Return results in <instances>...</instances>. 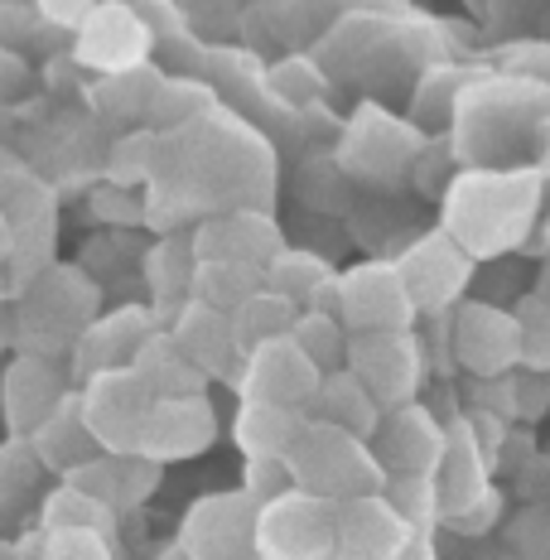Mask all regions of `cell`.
Wrapping results in <instances>:
<instances>
[{"instance_id": "6da1fadb", "label": "cell", "mask_w": 550, "mask_h": 560, "mask_svg": "<svg viewBox=\"0 0 550 560\" xmlns=\"http://www.w3.org/2000/svg\"><path fill=\"white\" fill-rule=\"evenodd\" d=\"M546 174L526 165H459L440 194V228L473 261L517 252L541 223Z\"/></svg>"}, {"instance_id": "7a4b0ae2", "label": "cell", "mask_w": 550, "mask_h": 560, "mask_svg": "<svg viewBox=\"0 0 550 560\" xmlns=\"http://www.w3.org/2000/svg\"><path fill=\"white\" fill-rule=\"evenodd\" d=\"M454 160L459 165H493L507 150H517L526 136L541 131L550 121V88L531 73L493 78V83H473L468 78L459 102H454Z\"/></svg>"}, {"instance_id": "3957f363", "label": "cell", "mask_w": 550, "mask_h": 560, "mask_svg": "<svg viewBox=\"0 0 550 560\" xmlns=\"http://www.w3.org/2000/svg\"><path fill=\"white\" fill-rule=\"evenodd\" d=\"M15 310V338L25 353L44 358H68L78 343V334L87 329V319L102 310L97 285L73 271V266H49L20 290Z\"/></svg>"}, {"instance_id": "277c9868", "label": "cell", "mask_w": 550, "mask_h": 560, "mask_svg": "<svg viewBox=\"0 0 550 560\" xmlns=\"http://www.w3.org/2000/svg\"><path fill=\"white\" fill-rule=\"evenodd\" d=\"M285 464L300 488L329 498V503L353 498V493H382V483H386V469L377 454H372L367 440L333 425V420H319V416L304 420V430L295 445H290Z\"/></svg>"}, {"instance_id": "5b68a950", "label": "cell", "mask_w": 550, "mask_h": 560, "mask_svg": "<svg viewBox=\"0 0 550 560\" xmlns=\"http://www.w3.org/2000/svg\"><path fill=\"white\" fill-rule=\"evenodd\" d=\"M251 556L266 560H324L333 556V503L290 483L276 498L256 503Z\"/></svg>"}, {"instance_id": "8992f818", "label": "cell", "mask_w": 550, "mask_h": 560, "mask_svg": "<svg viewBox=\"0 0 550 560\" xmlns=\"http://www.w3.org/2000/svg\"><path fill=\"white\" fill-rule=\"evenodd\" d=\"M338 319H343L348 334L411 329L416 300L406 290L396 256H367V261L338 271Z\"/></svg>"}, {"instance_id": "52a82bcc", "label": "cell", "mask_w": 550, "mask_h": 560, "mask_svg": "<svg viewBox=\"0 0 550 560\" xmlns=\"http://www.w3.org/2000/svg\"><path fill=\"white\" fill-rule=\"evenodd\" d=\"M343 368L377 396L382 411L411 401L425 377V353L420 338L411 329H367V334H348V353Z\"/></svg>"}, {"instance_id": "ba28073f", "label": "cell", "mask_w": 550, "mask_h": 560, "mask_svg": "<svg viewBox=\"0 0 550 560\" xmlns=\"http://www.w3.org/2000/svg\"><path fill=\"white\" fill-rule=\"evenodd\" d=\"M324 368L295 343V334H271L261 343L242 348V363L232 372L227 387L237 396H256V401H280V406H309V396L319 392Z\"/></svg>"}, {"instance_id": "9c48e42d", "label": "cell", "mask_w": 550, "mask_h": 560, "mask_svg": "<svg viewBox=\"0 0 550 560\" xmlns=\"http://www.w3.org/2000/svg\"><path fill=\"white\" fill-rule=\"evenodd\" d=\"M396 266H401V280L416 300V314L454 310L473 290V276H478V261L444 228L420 232L411 247L396 256Z\"/></svg>"}, {"instance_id": "30bf717a", "label": "cell", "mask_w": 550, "mask_h": 560, "mask_svg": "<svg viewBox=\"0 0 550 560\" xmlns=\"http://www.w3.org/2000/svg\"><path fill=\"white\" fill-rule=\"evenodd\" d=\"M150 401L155 396L145 392V382L131 368H102L78 382V406H83L92 440H97V450H112V454L140 445Z\"/></svg>"}, {"instance_id": "8fae6325", "label": "cell", "mask_w": 550, "mask_h": 560, "mask_svg": "<svg viewBox=\"0 0 550 560\" xmlns=\"http://www.w3.org/2000/svg\"><path fill=\"white\" fill-rule=\"evenodd\" d=\"M425 145L416 126L396 121L382 107H362L353 116L343 136V150H338V165H343L348 179H367V184H396L411 174L416 150Z\"/></svg>"}, {"instance_id": "7c38bea8", "label": "cell", "mask_w": 550, "mask_h": 560, "mask_svg": "<svg viewBox=\"0 0 550 560\" xmlns=\"http://www.w3.org/2000/svg\"><path fill=\"white\" fill-rule=\"evenodd\" d=\"M251 536H256V503L242 488L237 493H208L184 512L169 556H194V560L251 556Z\"/></svg>"}, {"instance_id": "4fadbf2b", "label": "cell", "mask_w": 550, "mask_h": 560, "mask_svg": "<svg viewBox=\"0 0 550 560\" xmlns=\"http://www.w3.org/2000/svg\"><path fill=\"white\" fill-rule=\"evenodd\" d=\"M416 532L420 527H411L386 493H353L333 503V556L396 560L411 551Z\"/></svg>"}, {"instance_id": "5bb4252c", "label": "cell", "mask_w": 550, "mask_h": 560, "mask_svg": "<svg viewBox=\"0 0 550 560\" xmlns=\"http://www.w3.org/2000/svg\"><path fill=\"white\" fill-rule=\"evenodd\" d=\"M218 440V411L203 392H184V396H155L140 430V445L150 459L160 464H184L208 454Z\"/></svg>"}, {"instance_id": "9a60e30c", "label": "cell", "mask_w": 550, "mask_h": 560, "mask_svg": "<svg viewBox=\"0 0 550 560\" xmlns=\"http://www.w3.org/2000/svg\"><path fill=\"white\" fill-rule=\"evenodd\" d=\"M454 358L464 372H512L522 363V334L512 305L498 300H459L454 305Z\"/></svg>"}, {"instance_id": "2e32d148", "label": "cell", "mask_w": 550, "mask_h": 560, "mask_svg": "<svg viewBox=\"0 0 550 560\" xmlns=\"http://www.w3.org/2000/svg\"><path fill=\"white\" fill-rule=\"evenodd\" d=\"M78 63L97 68V73H121L131 63H145L150 54V30L121 0H92V10L78 20Z\"/></svg>"}, {"instance_id": "e0dca14e", "label": "cell", "mask_w": 550, "mask_h": 560, "mask_svg": "<svg viewBox=\"0 0 550 560\" xmlns=\"http://www.w3.org/2000/svg\"><path fill=\"white\" fill-rule=\"evenodd\" d=\"M63 392H68V372L58 368V358L20 348L10 358V368L0 372V420H5L10 435H30L63 401Z\"/></svg>"}, {"instance_id": "ac0fdd59", "label": "cell", "mask_w": 550, "mask_h": 560, "mask_svg": "<svg viewBox=\"0 0 550 560\" xmlns=\"http://www.w3.org/2000/svg\"><path fill=\"white\" fill-rule=\"evenodd\" d=\"M372 454L382 459L386 474H406V469H435L444 454V425L435 420V411L416 401H401L391 411H382L377 430H372Z\"/></svg>"}, {"instance_id": "d6986e66", "label": "cell", "mask_w": 550, "mask_h": 560, "mask_svg": "<svg viewBox=\"0 0 550 560\" xmlns=\"http://www.w3.org/2000/svg\"><path fill=\"white\" fill-rule=\"evenodd\" d=\"M189 247L194 256H237V261H251V266H266V256L280 242V228L266 208L256 203H242V208H222V213H203L189 232Z\"/></svg>"}, {"instance_id": "ffe728a7", "label": "cell", "mask_w": 550, "mask_h": 560, "mask_svg": "<svg viewBox=\"0 0 550 560\" xmlns=\"http://www.w3.org/2000/svg\"><path fill=\"white\" fill-rule=\"evenodd\" d=\"M155 310H140V305H126V310H107V314H92L87 329L78 334L73 353H68V363H73V382L92 377V372L102 368H131L136 348L145 343V334L155 329Z\"/></svg>"}, {"instance_id": "44dd1931", "label": "cell", "mask_w": 550, "mask_h": 560, "mask_svg": "<svg viewBox=\"0 0 550 560\" xmlns=\"http://www.w3.org/2000/svg\"><path fill=\"white\" fill-rule=\"evenodd\" d=\"M165 329L174 334V343L184 348V358H189L194 368H203L208 377H218V382H232V372L242 363V348H237V338H232L227 310L203 305V300L189 295L169 314Z\"/></svg>"}, {"instance_id": "7402d4cb", "label": "cell", "mask_w": 550, "mask_h": 560, "mask_svg": "<svg viewBox=\"0 0 550 560\" xmlns=\"http://www.w3.org/2000/svg\"><path fill=\"white\" fill-rule=\"evenodd\" d=\"M300 406H280V401H256V396H242L237 416H232V440H237L242 459L247 454H266V459H285L290 445L304 430Z\"/></svg>"}, {"instance_id": "603a6c76", "label": "cell", "mask_w": 550, "mask_h": 560, "mask_svg": "<svg viewBox=\"0 0 550 560\" xmlns=\"http://www.w3.org/2000/svg\"><path fill=\"white\" fill-rule=\"evenodd\" d=\"M131 372L140 382H145V392L150 396H184V392H203L208 382V372L203 368H194L189 358H184V348L174 343V334L165 329V324H155V329L145 334V343L136 348V358H131Z\"/></svg>"}, {"instance_id": "cb8c5ba5", "label": "cell", "mask_w": 550, "mask_h": 560, "mask_svg": "<svg viewBox=\"0 0 550 560\" xmlns=\"http://www.w3.org/2000/svg\"><path fill=\"white\" fill-rule=\"evenodd\" d=\"M30 445H34V454H39V464L49 474H63L68 464L87 459V454L97 450V440H92V430L83 420V406H78V387H68L63 401L30 430Z\"/></svg>"}, {"instance_id": "d4e9b609", "label": "cell", "mask_w": 550, "mask_h": 560, "mask_svg": "<svg viewBox=\"0 0 550 560\" xmlns=\"http://www.w3.org/2000/svg\"><path fill=\"white\" fill-rule=\"evenodd\" d=\"M304 416L333 420V425H343V430H353V435L372 440V430H377V420H382V406L348 368H329L319 377V392H314L309 406H304Z\"/></svg>"}, {"instance_id": "484cf974", "label": "cell", "mask_w": 550, "mask_h": 560, "mask_svg": "<svg viewBox=\"0 0 550 560\" xmlns=\"http://www.w3.org/2000/svg\"><path fill=\"white\" fill-rule=\"evenodd\" d=\"M189 271H194V247H189V232L184 237L155 242L145 256V280H150V295H155V319L169 324V314L189 300Z\"/></svg>"}, {"instance_id": "4316f807", "label": "cell", "mask_w": 550, "mask_h": 560, "mask_svg": "<svg viewBox=\"0 0 550 560\" xmlns=\"http://www.w3.org/2000/svg\"><path fill=\"white\" fill-rule=\"evenodd\" d=\"M261 285V266L237 261V256H194V271H189V295L203 300V305L232 310L242 295Z\"/></svg>"}, {"instance_id": "83f0119b", "label": "cell", "mask_w": 550, "mask_h": 560, "mask_svg": "<svg viewBox=\"0 0 550 560\" xmlns=\"http://www.w3.org/2000/svg\"><path fill=\"white\" fill-rule=\"evenodd\" d=\"M0 218L10 232L54 223V189L30 165H10L0 174Z\"/></svg>"}, {"instance_id": "f1b7e54d", "label": "cell", "mask_w": 550, "mask_h": 560, "mask_svg": "<svg viewBox=\"0 0 550 560\" xmlns=\"http://www.w3.org/2000/svg\"><path fill=\"white\" fill-rule=\"evenodd\" d=\"M295 314H300L295 300L256 285L251 295H242L237 305L227 310V319H232V338H237V348H251V343H261V338H271V334H285L290 324H295Z\"/></svg>"}, {"instance_id": "f546056e", "label": "cell", "mask_w": 550, "mask_h": 560, "mask_svg": "<svg viewBox=\"0 0 550 560\" xmlns=\"http://www.w3.org/2000/svg\"><path fill=\"white\" fill-rule=\"evenodd\" d=\"M203 112H213V88L208 83H198V78H160L145 121L155 131H179V126L198 121Z\"/></svg>"}, {"instance_id": "4dcf8cb0", "label": "cell", "mask_w": 550, "mask_h": 560, "mask_svg": "<svg viewBox=\"0 0 550 560\" xmlns=\"http://www.w3.org/2000/svg\"><path fill=\"white\" fill-rule=\"evenodd\" d=\"M382 493L396 503V512H401L411 527L420 532H435L440 527V478L435 469H406V474H386V483H382Z\"/></svg>"}, {"instance_id": "1f68e13d", "label": "cell", "mask_w": 550, "mask_h": 560, "mask_svg": "<svg viewBox=\"0 0 550 560\" xmlns=\"http://www.w3.org/2000/svg\"><path fill=\"white\" fill-rule=\"evenodd\" d=\"M329 271H333V266L324 261V256L295 252V247H276L271 256H266V266H261V285L276 290V295H285V300H295V305H304V300H309V290L319 285Z\"/></svg>"}, {"instance_id": "d6a6232c", "label": "cell", "mask_w": 550, "mask_h": 560, "mask_svg": "<svg viewBox=\"0 0 550 560\" xmlns=\"http://www.w3.org/2000/svg\"><path fill=\"white\" fill-rule=\"evenodd\" d=\"M39 522L44 527H97L102 536L116 541V508L102 503V498L78 493L73 483H58L49 498L39 503Z\"/></svg>"}, {"instance_id": "836d02e7", "label": "cell", "mask_w": 550, "mask_h": 560, "mask_svg": "<svg viewBox=\"0 0 550 560\" xmlns=\"http://www.w3.org/2000/svg\"><path fill=\"white\" fill-rule=\"evenodd\" d=\"M155 145H160L155 126L116 136L112 150H107V160H102L107 184H121V189H140V184H150V170H155Z\"/></svg>"}, {"instance_id": "e575fe53", "label": "cell", "mask_w": 550, "mask_h": 560, "mask_svg": "<svg viewBox=\"0 0 550 560\" xmlns=\"http://www.w3.org/2000/svg\"><path fill=\"white\" fill-rule=\"evenodd\" d=\"M290 334H295V343H300L304 353H309L324 372H329V368H343L348 329H343V319H338L333 310H304V305H300L295 324H290Z\"/></svg>"}, {"instance_id": "d590c367", "label": "cell", "mask_w": 550, "mask_h": 560, "mask_svg": "<svg viewBox=\"0 0 550 560\" xmlns=\"http://www.w3.org/2000/svg\"><path fill=\"white\" fill-rule=\"evenodd\" d=\"M155 88H160L155 68H150V63H131V68H121V73H107L97 102H102V112H107V116H145Z\"/></svg>"}, {"instance_id": "8d00e7d4", "label": "cell", "mask_w": 550, "mask_h": 560, "mask_svg": "<svg viewBox=\"0 0 550 560\" xmlns=\"http://www.w3.org/2000/svg\"><path fill=\"white\" fill-rule=\"evenodd\" d=\"M165 483V464L150 459L145 450H121L116 454V512L121 508H145L155 488Z\"/></svg>"}, {"instance_id": "74e56055", "label": "cell", "mask_w": 550, "mask_h": 560, "mask_svg": "<svg viewBox=\"0 0 550 560\" xmlns=\"http://www.w3.org/2000/svg\"><path fill=\"white\" fill-rule=\"evenodd\" d=\"M517 314V334H522V363L517 368H541L550 372V300L526 290V295L512 305Z\"/></svg>"}, {"instance_id": "f35d334b", "label": "cell", "mask_w": 550, "mask_h": 560, "mask_svg": "<svg viewBox=\"0 0 550 560\" xmlns=\"http://www.w3.org/2000/svg\"><path fill=\"white\" fill-rule=\"evenodd\" d=\"M468 78L464 73H454V68H430L425 78H420V88H416V107L411 116L420 126H444L454 116V102H459V92H464Z\"/></svg>"}, {"instance_id": "ab89813d", "label": "cell", "mask_w": 550, "mask_h": 560, "mask_svg": "<svg viewBox=\"0 0 550 560\" xmlns=\"http://www.w3.org/2000/svg\"><path fill=\"white\" fill-rule=\"evenodd\" d=\"M39 556L54 560H107L116 556V541L97 527H44L39 532Z\"/></svg>"}, {"instance_id": "60d3db41", "label": "cell", "mask_w": 550, "mask_h": 560, "mask_svg": "<svg viewBox=\"0 0 550 560\" xmlns=\"http://www.w3.org/2000/svg\"><path fill=\"white\" fill-rule=\"evenodd\" d=\"M44 478V464H39V454H34L30 445V435H10L5 445H0V498H25L34 493V483Z\"/></svg>"}, {"instance_id": "b9f144b4", "label": "cell", "mask_w": 550, "mask_h": 560, "mask_svg": "<svg viewBox=\"0 0 550 560\" xmlns=\"http://www.w3.org/2000/svg\"><path fill=\"white\" fill-rule=\"evenodd\" d=\"M454 170H459V160H454L449 136H444V140H425V145L416 150L411 174H406V179H411L425 198H440V194H444V184L454 179Z\"/></svg>"}, {"instance_id": "7bdbcfd3", "label": "cell", "mask_w": 550, "mask_h": 560, "mask_svg": "<svg viewBox=\"0 0 550 560\" xmlns=\"http://www.w3.org/2000/svg\"><path fill=\"white\" fill-rule=\"evenodd\" d=\"M58 478H63V483H73L78 493L102 498V503L116 508V454H112V450H92L87 459L68 464V469L58 474Z\"/></svg>"}, {"instance_id": "ee69618b", "label": "cell", "mask_w": 550, "mask_h": 560, "mask_svg": "<svg viewBox=\"0 0 550 560\" xmlns=\"http://www.w3.org/2000/svg\"><path fill=\"white\" fill-rule=\"evenodd\" d=\"M550 416V372L541 368H512V420L536 425Z\"/></svg>"}, {"instance_id": "f6af8a7d", "label": "cell", "mask_w": 550, "mask_h": 560, "mask_svg": "<svg viewBox=\"0 0 550 560\" xmlns=\"http://www.w3.org/2000/svg\"><path fill=\"white\" fill-rule=\"evenodd\" d=\"M507 541L517 556H550V503H522L507 522Z\"/></svg>"}, {"instance_id": "bcb514c9", "label": "cell", "mask_w": 550, "mask_h": 560, "mask_svg": "<svg viewBox=\"0 0 550 560\" xmlns=\"http://www.w3.org/2000/svg\"><path fill=\"white\" fill-rule=\"evenodd\" d=\"M502 508H507V503H502V488L488 483L483 493L473 498V503L459 508V512H449L440 527H449V532H459V536H483V532H493L498 522H502Z\"/></svg>"}, {"instance_id": "7dc6e473", "label": "cell", "mask_w": 550, "mask_h": 560, "mask_svg": "<svg viewBox=\"0 0 550 560\" xmlns=\"http://www.w3.org/2000/svg\"><path fill=\"white\" fill-rule=\"evenodd\" d=\"M295 478H290V464L285 459H266V454H247V464H242V493L251 498V503H266V498H276L280 488H290Z\"/></svg>"}, {"instance_id": "c3c4849f", "label": "cell", "mask_w": 550, "mask_h": 560, "mask_svg": "<svg viewBox=\"0 0 550 560\" xmlns=\"http://www.w3.org/2000/svg\"><path fill=\"white\" fill-rule=\"evenodd\" d=\"M468 406L512 420V372H478L473 387H468ZM512 425H517V420H512Z\"/></svg>"}, {"instance_id": "681fc988", "label": "cell", "mask_w": 550, "mask_h": 560, "mask_svg": "<svg viewBox=\"0 0 550 560\" xmlns=\"http://www.w3.org/2000/svg\"><path fill=\"white\" fill-rule=\"evenodd\" d=\"M512 493L522 503H550V454H526V459L512 469Z\"/></svg>"}, {"instance_id": "f907efd6", "label": "cell", "mask_w": 550, "mask_h": 560, "mask_svg": "<svg viewBox=\"0 0 550 560\" xmlns=\"http://www.w3.org/2000/svg\"><path fill=\"white\" fill-rule=\"evenodd\" d=\"M92 213L102 223H145V203L131 189H121V184H107V189L92 194Z\"/></svg>"}, {"instance_id": "816d5d0a", "label": "cell", "mask_w": 550, "mask_h": 560, "mask_svg": "<svg viewBox=\"0 0 550 560\" xmlns=\"http://www.w3.org/2000/svg\"><path fill=\"white\" fill-rule=\"evenodd\" d=\"M271 92L276 97H285V102H309L314 92H319V78H314V68L309 63H285V68H276L271 73Z\"/></svg>"}, {"instance_id": "f5cc1de1", "label": "cell", "mask_w": 550, "mask_h": 560, "mask_svg": "<svg viewBox=\"0 0 550 560\" xmlns=\"http://www.w3.org/2000/svg\"><path fill=\"white\" fill-rule=\"evenodd\" d=\"M25 78H30V73H25V63H20L15 54L0 49V107H5V102L15 97L20 88H25Z\"/></svg>"}, {"instance_id": "db71d44e", "label": "cell", "mask_w": 550, "mask_h": 560, "mask_svg": "<svg viewBox=\"0 0 550 560\" xmlns=\"http://www.w3.org/2000/svg\"><path fill=\"white\" fill-rule=\"evenodd\" d=\"M39 10L54 20V25H78V20L92 10V0H39Z\"/></svg>"}, {"instance_id": "11a10c76", "label": "cell", "mask_w": 550, "mask_h": 560, "mask_svg": "<svg viewBox=\"0 0 550 560\" xmlns=\"http://www.w3.org/2000/svg\"><path fill=\"white\" fill-rule=\"evenodd\" d=\"M531 290H536V295H546V300H550V256L541 261V271H536V285H531Z\"/></svg>"}, {"instance_id": "9f6ffc18", "label": "cell", "mask_w": 550, "mask_h": 560, "mask_svg": "<svg viewBox=\"0 0 550 560\" xmlns=\"http://www.w3.org/2000/svg\"><path fill=\"white\" fill-rule=\"evenodd\" d=\"M546 174V184H550V121H546V136H541V165H536Z\"/></svg>"}, {"instance_id": "6f0895ef", "label": "cell", "mask_w": 550, "mask_h": 560, "mask_svg": "<svg viewBox=\"0 0 550 560\" xmlns=\"http://www.w3.org/2000/svg\"><path fill=\"white\" fill-rule=\"evenodd\" d=\"M10 165H20V160H15V150H10V145H0V174H5Z\"/></svg>"}, {"instance_id": "680465c9", "label": "cell", "mask_w": 550, "mask_h": 560, "mask_svg": "<svg viewBox=\"0 0 550 560\" xmlns=\"http://www.w3.org/2000/svg\"><path fill=\"white\" fill-rule=\"evenodd\" d=\"M541 237H546V252H550V213L541 218Z\"/></svg>"}, {"instance_id": "91938a15", "label": "cell", "mask_w": 550, "mask_h": 560, "mask_svg": "<svg viewBox=\"0 0 550 560\" xmlns=\"http://www.w3.org/2000/svg\"><path fill=\"white\" fill-rule=\"evenodd\" d=\"M5 237H10V228H5V218H0V252H5Z\"/></svg>"}, {"instance_id": "94428289", "label": "cell", "mask_w": 550, "mask_h": 560, "mask_svg": "<svg viewBox=\"0 0 550 560\" xmlns=\"http://www.w3.org/2000/svg\"><path fill=\"white\" fill-rule=\"evenodd\" d=\"M0 295H5V271H0Z\"/></svg>"}]
</instances>
